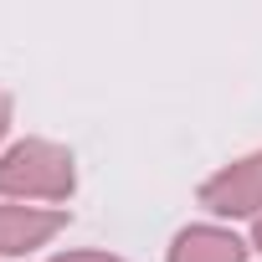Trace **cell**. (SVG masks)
Here are the masks:
<instances>
[{
    "label": "cell",
    "instance_id": "obj_1",
    "mask_svg": "<svg viewBox=\"0 0 262 262\" xmlns=\"http://www.w3.org/2000/svg\"><path fill=\"white\" fill-rule=\"evenodd\" d=\"M77 190V165L72 149L52 139H21L0 155V201H21V206H57Z\"/></svg>",
    "mask_w": 262,
    "mask_h": 262
},
{
    "label": "cell",
    "instance_id": "obj_2",
    "mask_svg": "<svg viewBox=\"0 0 262 262\" xmlns=\"http://www.w3.org/2000/svg\"><path fill=\"white\" fill-rule=\"evenodd\" d=\"M201 206L211 216H262V149L257 155H242L231 160L226 170H216L206 185H201Z\"/></svg>",
    "mask_w": 262,
    "mask_h": 262
},
{
    "label": "cell",
    "instance_id": "obj_3",
    "mask_svg": "<svg viewBox=\"0 0 262 262\" xmlns=\"http://www.w3.org/2000/svg\"><path fill=\"white\" fill-rule=\"evenodd\" d=\"M67 226L62 206H21V201H0V257H26L47 247Z\"/></svg>",
    "mask_w": 262,
    "mask_h": 262
},
{
    "label": "cell",
    "instance_id": "obj_4",
    "mask_svg": "<svg viewBox=\"0 0 262 262\" xmlns=\"http://www.w3.org/2000/svg\"><path fill=\"white\" fill-rule=\"evenodd\" d=\"M247 242L226 226H185L170 242V262H247Z\"/></svg>",
    "mask_w": 262,
    "mask_h": 262
},
{
    "label": "cell",
    "instance_id": "obj_5",
    "mask_svg": "<svg viewBox=\"0 0 262 262\" xmlns=\"http://www.w3.org/2000/svg\"><path fill=\"white\" fill-rule=\"evenodd\" d=\"M47 262H123L113 252H62V257H47Z\"/></svg>",
    "mask_w": 262,
    "mask_h": 262
},
{
    "label": "cell",
    "instance_id": "obj_6",
    "mask_svg": "<svg viewBox=\"0 0 262 262\" xmlns=\"http://www.w3.org/2000/svg\"><path fill=\"white\" fill-rule=\"evenodd\" d=\"M6 128H11V93L0 88V139H6Z\"/></svg>",
    "mask_w": 262,
    "mask_h": 262
},
{
    "label": "cell",
    "instance_id": "obj_7",
    "mask_svg": "<svg viewBox=\"0 0 262 262\" xmlns=\"http://www.w3.org/2000/svg\"><path fill=\"white\" fill-rule=\"evenodd\" d=\"M252 247H257V252H262V216H257V221H252Z\"/></svg>",
    "mask_w": 262,
    "mask_h": 262
}]
</instances>
